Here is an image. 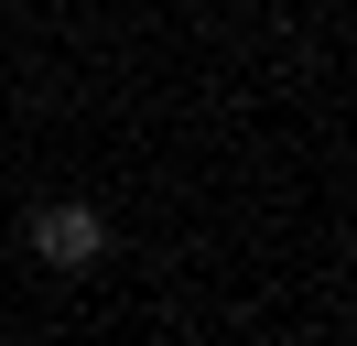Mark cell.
I'll return each mask as SVG.
<instances>
[{"label":"cell","instance_id":"obj_1","mask_svg":"<svg viewBox=\"0 0 357 346\" xmlns=\"http://www.w3.org/2000/svg\"><path fill=\"white\" fill-rule=\"evenodd\" d=\"M98 249H109V216L98 206H44L33 216V260H54V271H87Z\"/></svg>","mask_w":357,"mask_h":346}]
</instances>
